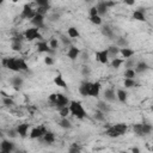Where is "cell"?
<instances>
[{
	"instance_id": "1",
	"label": "cell",
	"mask_w": 153,
	"mask_h": 153,
	"mask_svg": "<svg viewBox=\"0 0 153 153\" xmlns=\"http://www.w3.org/2000/svg\"><path fill=\"white\" fill-rule=\"evenodd\" d=\"M69 109H71V114L76 117L78 120H82L86 116V111L82 106V104L79 100H71L69 103Z\"/></svg>"
},
{
	"instance_id": "2",
	"label": "cell",
	"mask_w": 153,
	"mask_h": 153,
	"mask_svg": "<svg viewBox=\"0 0 153 153\" xmlns=\"http://www.w3.org/2000/svg\"><path fill=\"white\" fill-rule=\"evenodd\" d=\"M1 63L5 68L13 71V72H20L19 67H18V62H17V57H4L1 60Z\"/></svg>"
},
{
	"instance_id": "3",
	"label": "cell",
	"mask_w": 153,
	"mask_h": 153,
	"mask_svg": "<svg viewBox=\"0 0 153 153\" xmlns=\"http://www.w3.org/2000/svg\"><path fill=\"white\" fill-rule=\"evenodd\" d=\"M24 36H25V39L27 42H32L37 38H42V35L39 33V29L38 27H29L24 31Z\"/></svg>"
},
{
	"instance_id": "4",
	"label": "cell",
	"mask_w": 153,
	"mask_h": 153,
	"mask_svg": "<svg viewBox=\"0 0 153 153\" xmlns=\"http://www.w3.org/2000/svg\"><path fill=\"white\" fill-rule=\"evenodd\" d=\"M16 151V145L13 141L7 140V139H2L0 142V152L1 153H12Z\"/></svg>"
},
{
	"instance_id": "5",
	"label": "cell",
	"mask_w": 153,
	"mask_h": 153,
	"mask_svg": "<svg viewBox=\"0 0 153 153\" xmlns=\"http://www.w3.org/2000/svg\"><path fill=\"white\" fill-rule=\"evenodd\" d=\"M35 16H36V11L32 10V7H31L30 4H25L23 6L22 13H20V18L22 19H32Z\"/></svg>"
},
{
	"instance_id": "6",
	"label": "cell",
	"mask_w": 153,
	"mask_h": 153,
	"mask_svg": "<svg viewBox=\"0 0 153 153\" xmlns=\"http://www.w3.org/2000/svg\"><path fill=\"white\" fill-rule=\"evenodd\" d=\"M37 51L38 53H45V54H49V55H54L55 54V50L50 48L49 43L45 42V41H41L37 43Z\"/></svg>"
},
{
	"instance_id": "7",
	"label": "cell",
	"mask_w": 153,
	"mask_h": 153,
	"mask_svg": "<svg viewBox=\"0 0 153 153\" xmlns=\"http://www.w3.org/2000/svg\"><path fill=\"white\" fill-rule=\"evenodd\" d=\"M45 133H47L45 127H44V126H39V127L32 128L31 131H30V134H29V136H30V139H37V140H38V139L42 137Z\"/></svg>"
},
{
	"instance_id": "8",
	"label": "cell",
	"mask_w": 153,
	"mask_h": 153,
	"mask_svg": "<svg viewBox=\"0 0 153 153\" xmlns=\"http://www.w3.org/2000/svg\"><path fill=\"white\" fill-rule=\"evenodd\" d=\"M103 96H104V99H105L106 102H109V103H114V102L117 100V94H116L115 90L111 88V87L105 88L104 92H103Z\"/></svg>"
},
{
	"instance_id": "9",
	"label": "cell",
	"mask_w": 153,
	"mask_h": 153,
	"mask_svg": "<svg viewBox=\"0 0 153 153\" xmlns=\"http://www.w3.org/2000/svg\"><path fill=\"white\" fill-rule=\"evenodd\" d=\"M69 103H71V100L68 99V97H66V96L62 94V93H57V99H56L54 106H56V108L60 110L61 108H63V106H66V105H69Z\"/></svg>"
},
{
	"instance_id": "10",
	"label": "cell",
	"mask_w": 153,
	"mask_h": 153,
	"mask_svg": "<svg viewBox=\"0 0 153 153\" xmlns=\"http://www.w3.org/2000/svg\"><path fill=\"white\" fill-rule=\"evenodd\" d=\"M96 59H97L98 62H100V63H103V65H108V63H109L108 49H103V50L96 51Z\"/></svg>"
},
{
	"instance_id": "11",
	"label": "cell",
	"mask_w": 153,
	"mask_h": 153,
	"mask_svg": "<svg viewBox=\"0 0 153 153\" xmlns=\"http://www.w3.org/2000/svg\"><path fill=\"white\" fill-rule=\"evenodd\" d=\"M80 49L76 48L75 45H71L68 47V50H67V57L71 60V61H75L79 56H80Z\"/></svg>"
},
{
	"instance_id": "12",
	"label": "cell",
	"mask_w": 153,
	"mask_h": 153,
	"mask_svg": "<svg viewBox=\"0 0 153 153\" xmlns=\"http://www.w3.org/2000/svg\"><path fill=\"white\" fill-rule=\"evenodd\" d=\"M91 85L92 82L91 81H82L79 86V93L82 96V97H90V88H91Z\"/></svg>"
},
{
	"instance_id": "13",
	"label": "cell",
	"mask_w": 153,
	"mask_h": 153,
	"mask_svg": "<svg viewBox=\"0 0 153 153\" xmlns=\"http://www.w3.org/2000/svg\"><path fill=\"white\" fill-rule=\"evenodd\" d=\"M30 23H31V24H32L35 27L42 29V27L44 26V16L36 13V16H35L32 19H30Z\"/></svg>"
},
{
	"instance_id": "14",
	"label": "cell",
	"mask_w": 153,
	"mask_h": 153,
	"mask_svg": "<svg viewBox=\"0 0 153 153\" xmlns=\"http://www.w3.org/2000/svg\"><path fill=\"white\" fill-rule=\"evenodd\" d=\"M10 84L13 86V88L20 90L22 86H23V84H24V79H23V76H20V75H14V76L10 78Z\"/></svg>"
},
{
	"instance_id": "15",
	"label": "cell",
	"mask_w": 153,
	"mask_h": 153,
	"mask_svg": "<svg viewBox=\"0 0 153 153\" xmlns=\"http://www.w3.org/2000/svg\"><path fill=\"white\" fill-rule=\"evenodd\" d=\"M29 128H30V124L29 123H20V124H18L17 127H16V129H17V131H18V135L20 136V137H23V139H25L26 136H27V131H29Z\"/></svg>"
},
{
	"instance_id": "16",
	"label": "cell",
	"mask_w": 153,
	"mask_h": 153,
	"mask_svg": "<svg viewBox=\"0 0 153 153\" xmlns=\"http://www.w3.org/2000/svg\"><path fill=\"white\" fill-rule=\"evenodd\" d=\"M100 32H102L103 36H105V37H108V38H110V39H115V38H116V37H115V31H114V29H112L110 25H104V26H102Z\"/></svg>"
},
{
	"instance_id": "17",
	"label": "cell",
	"mask_w": 153,
	"mask_h": 153,
	"mask_svg": "<svg viewBox=\"0 0 153 153\" xmlns=\"http://www.w3.org/2000/svg\"><path fill=\"white\" fill-rule=\"evenodd\" d=\"M100 87H102V84L99 81H94L92 82L91 85V88H90V97H99V93H100Z\"/></svg>"
},
{
	"instance_id": "18",
	"label": "cell",
	"mask_w": 153,
	"mask_h": 153,
	"mask_svg": "<svg viewBox=\"0 0 153 153\" xmlns=\"http://www.w3.org/2000/svg\"><path fill=\"white\" fill-rule=\"evenodd\" d=\"M38 140L44 142V143H47V145H51L55 141V134L53 131H50V130H47V133L42 137H39Z\"/></svg>"
},
{
	"instance_id": "19",
	"label": "cell",
	"mask_w": 153,
	"mask_h": 153,
	"mask_svg": "<svg viewBox=\"0 0 153 153\" xmlns=\"http://www.w3.org/2000/svg\"><path fill=\"white\" fill-rule=\"evenodd\" d=\"M131 18L134 20H137V22H146V16H145V10L143 8H137L131 14Z\"/></svg>"
},
{
	"instance_id": "20",
	"label": "cell",
	"mask_w": 153,
	"mask_h": 153,
	"mask_svg": "<svg viewBox=\"0 0 153 153\" xmlns=\"http://www.w3.org/2000/svg\"><path fill=\"white\" fill-rule=\"evenodd\" d=\"M54 84H55L56 86L61 87V88H65V90L68 88V85H67V82L65 81V79H63V76H62L61 73H57V74L54 76Z\"/></svg>"
},
{
	"instance_id": "21",
	"label": "cell",
	"mask_w": 153,
	"mask_h": 153,
	"mask_svg": "<svg viewBox=\"0 0 153 153\" xmlns=\"http://www.w3.org/2000/svg\"><path fill=\"white\" fill-rule=\"evenodd\" d=\"M134 69H135L136 73H145L146 71L149 69V66L145 61H137L136 65H135V67H134Z\"/></svg>"
},
{
	"instance_id": "22",
	"label": "cell",
	"mask_w": 153,
	"mask_h": 153,
	"mask_svg": "<svg viewBox=\"0 0 153 153\" xmlns=\"http://www.w3.org/2000/svg\"><path fill=\"white\" fill-rule=\"evenodd\" d=\"M108 49V55H109V59H115V57H117V55L120 54V47H117L116 44H112V45H110V47H108L106 48Z\"/></svg>"
},
{
	"instance_id": "23",
	"label": "cell",
	"mask_w": 153,
	"mask_h": 153,
	"mask_svg": "<svg viewBox=\"0 0 153 153\" xmlns=\"http://www.w3.org/2000/svg\"><path fill=\"white\" fill-rule=\"evenodd\" d=\"M96 105H97V109L102 110V111L105 112V114H108V112L111 111V106L109 105V102H106L105 99H104V100H98Z\"/></svg>"
},
{
	"instance_id": "24",
	"label": "cell",
	"mask_w": 153,
	"mask_h": 153,
	"mask_svg": "<svg viewBox=\"0 0 153 153\" xmlns=\"http://www.w3.org/2000/svg\"><path fill=\"white\" fill-rule=\"evenodd\" d=\"M111 127L120 134V136L124 135L128 130V124H126V123H116V124H112Z\"/></svg>"
},
{
	"instance_id": "25",
	"label": "cell",
	"mask_w": 153,
	"mask_h": 153,
	"mask_svg": "<svg viewBox=\"0 0 153 153\" xmlns=\"http://www.w3.org/2000/svg\"><path fill=\"white\" fill-rule=\"evenodd\" d=\"M96 6H97V10H98V14H99V16H105V14L108 13V11H109V7L106 6L105 0L99 1Z\"/></svg>"
},
{
	"instance_id": "26",
	"label": "cell",
	"mask_w": 153,
	"mask_h": 153,
	"mask_svg": "<svg viewBox=\"0 0 153 153\" xmlns=\"http://www.w3.org/2000/svg\"><path fill=\"white\" fill-rule=\"evenodd\" d=\"M116 94H117V100L121 102V103H126L127 99H128V93L127 91H124L123 88H118L116 91Z\"/></svg>"
},
{
	"instance_id": "27",
	"label": "cell",
	"mask_w": 153,
	"mask_h": 153,
	"mask_svg": "<svg viewBox=\"0 0 153 153\" xmlns=\"http://www.w3.org/2000/svg\"><path fill=\"white\" fill-rule=\"evenodd\" d=\"M120 54H121L124 59H128V57L134 56L135 51H134L133 49H130L129 47H126V48H121V49H120Z\"/></svg>"
},
{
	"instance_id": "28",
	"label": "cell",
	"mask_w": 153,
	"mask_h": 153,
	"mask_svg": "<svg viewBox=\"0 0 153 153\" xmlns=\"http://www.w3.org/2000/svg\"><path fill=\"white\" fill-rule=\"evenodd\" d=\"M115 44H116L117 47H120V48H126V47L129 45V41H128L126 37L120 36V37H116V42H115Z\"/></svg>"
},
{
	"instance_id": "29",
	"label": "cell",
	"mask_w": 153,
	"mask_h": 153,
	"mask_svg": "<svg viewBox=\"0 0 153 153\" xmlns=\"http://www.w3.org/2000/svg\"><path fill=\"white\" fill-rule=\"evenodd\" d=\"M124 63V59H120V57H115V59H112L111 60V62H110V66H111V68H115V69H118Z\"/></svg>"
},
{
	"instance_id": "30",
	"label": "cell",
	"mask_w": 153,
	"mask_h": 153,
	"mask_svg": "<svg viewBox=\"0 0 153 153\" xmlns=\"http://www.w3.org/2000/svg\"><path fill=\"white\" fill-rule=\"evenodd\" d=\"M67 35H68L71 38H78V37H80V32H79L78 29L74 27V26H69V27L67 29Z\"/></svg>"
},
{
	"instance_id": "31",
	"label": "cell",
	"mask_w": 153,
	"mask_h": 153,
	"mask_svg": "<svg viewBox=\"0 0 153 153\" xmlns=\"http://www.w3.org/2000/svg\"><path fill=\"white\" fill-rule=\"evenodd\" d=\"M59 39H60V42L62 43L63 47H71L72 45V41H71V37L68 35H60Z\"/></svg>"
},
{
	"instance_id": "32",
	"label": "cell",
	"mask_w": 153,
	"mask_h": 153,
	"mask_svg": "<svg viewBox=\"0 0 153 153\" xmlns=\"http://www.w3.org/2000/svg\"><path fill=\"white\" fill-rule=\"evenodd\" d=\"M59 126L61 128H63V129H71L72 123H71V121L67 117H61V120L59 121Z\"/></svg>"
},
{
	"instance_id": "33",
	"label": "cell",
	"mask_w": 153,
	"mask_h": 153,
	"mask_svg": "<svg viewBox=\"0 0 153 153\" xmlns=\"http://www.w3.org/2000/svg\"><path fill=\"white\" fill-rule=\"evenodd\" d=\"M93 117H94V120L98 121V122H105V112H103V111L99 110V109H97V110L94 111Z\"/></svg>"
},
{
	"instance_id": "34",
	"label": "cell",
	"mask_w": 153,
	"mask_h": 153,
	"mask_svg": "<svg viewBox=\"0 0 153 153\" xmlns=\"http://www.w3.org/2000/svg\"><path fill=\"white\" fill-rule=\"evenodd\" d=\"M17 62H18V67H19L20 72H22V71H23V72H26V71L29 69V66H27V63H26V61H25L24 59L17 57Z\"/></svg>"
},
{
	"instance_id": "35",
	"label": "cell",
	"mask_w": 153,
	"mask_h": 153,
	"mask_svg": "<svg viewBox=\"0 0 153 153\" xmlns=\"http://www.w3.org/2000/svg\"><path fill=\"white\" fill-rule=\"evenodd\" d=\"M136 74H137V73L135 72L134 68H126V71H124V73H123L124 78H129V79H135Z\"/></svg>"
},
{
	"instance_id": "36",
	"label": "cell",
	"mask_w": 153,
	"mask_h": 153,
	"mask_svg": "<svg viewBox=\"0 0 153 153\" xmlns=\"http://www.w3.org/2000/svg\"><path fill=\"white\" fill-rule=\"evenodd\" d=\"M136 60L131 56V57H128V59H126L124 60V67L126 68H134L135 67V65H136Z\"/></svg>"
},
{
	"instance_id": "37",
	"label": "cell",
	"mask_w": 153,
	"mask_h": 153,
	"mask_svg": "<svg viewBox=\"0 0 153 153\" xmlns=\"http://www.w3.org/2000/svg\"><path fill=\"white\" fill-rule=\"evenodd\" d=\"M133 131H134V134H136L137 136H143L142 123H135V124L133 126Z\"/></svg>"
},
{
	"instance_id": "38",
	"label": "cell",
	"mask_w": 153,
	"mask_h": 153,
	"mask_svg": "<svg viewBox=\"0 0 153 153\" xmlns=\"http://www.w3.org/2000/svg\"><path fill=\"white\" fill-rule=\"evenodd\" d=\"M80 73H81V75L85 76V78L90 76V75H91V67H90L88 65H82V66H81V69H80Z\"/></svg>"
},
{
	"instance_id": "39",
	"label": "cell",
	"mask_w": 153,
	"mask_h": 153,
	"mask_svg": "<svg viewBox=\"0 0 153 153\" xmlns=\"http://www.w3.org/2000/svg\"><path fill=\"white\" fill-rule=\"evenodd\" d=\"M123 85L126 88H131V87H135L136 86V82L134 79H129V78H124V81H123Z\"/></svg>"
},
{
	"instance_id": "40",
	"label": "cell",
	"mask_w": 153,
	"mask_h": 153,
	"mask_svg": "<svg viewBox=\"0 0 153 153\" xmlns=\"http://www.w3.org/2000/svg\"><path fill=\"white\" fill-rule=\"evenodd\" d=\"M153 130V126L149 123H142V131H143V136L151 134Z\"/></svg>"
},
{
	"instance_id": "41",
	"label": "cell",
	"mask_w": 153,
	"mask_h": 153,
	"mask_svg": "<svg viewBox=\"0 0 153 153\" xmlns=\"http://www.w3.org/2000/svg\"><path fill=\"white\" fill-rule=\"evenodd\" d=\"M49 10H50V5H48V6H38L37 10H36V13L42 14V16H45Z\"/></svg>"
},
{
	"instance_id": "42",
	"label": "cell",
	"mask_w": 153,
	"mask_h": 153,
	"mask_svg": "<svg viewBox=\"0 0 153 153\" xmlns=\"http://www.w3.org/2000/svg\"><path fill=\"white\" fill-rule=\"evenodd\" d=\"M90 22H91L92 24H94V25H102L103 19H102V16L97 14V16H92V17H90Z\"/></svg>"
},
{
	"instance_id": "43",
	"label": "cell",
	"mask_w": 153,
	"mask_h": 153,
	"mask_svg": "<svg viewBox=\"0 0 153 153\" xmlns=\"http://www.w3.org/2000/svg\"><path fill=\"white\" fill-rule=\"evenodd\" d=\"M2 104L5 105V106H13L14 105V100L10 97V96H6V97H2Z\"/></svg>"
},
{
	"instance_id": "44",
	"label": "cell",
	"mask_w": 153,
	"mask_h": 153,
	"mask_svg": "<svg viewBox=\"0 0 153 153\" xmlns=\"http://www.w3.org/2000/svg\"><path fill=\"white\" fill-rule=\"evenodd\" d=\"M59 114H60V116H61V117H67V116L71 114V109H69V105H66V106L61 108V109L59 110Z\"/></svg>"
},
{
	"instance_id": "45",
	"label": "cell",
	"mask_w": 153,
	"mask_h": 153,
	"mask_svg": "<svg viewBox=\"0 0 153 153\" xmlns=\"http://www.w3.org/2000/svg\"><path fill=\"white\" fill-rule=\"evenodd\" d=\"M60 13H57V12H54V13H50L49 16H48V20L49 22H51V23H56V22H59L60 20Z\"/></svg>"
},
{
	"instance_id": "46",
	"label": "cell",
	"mask_w": 153,
	"mask_h": 153,
	"mask_svg": "<svg viewBox=\"0 0 153 153\" xmlns=\"http://www.w3.org/2000/svg\"><path fill=\"white\" fill-rule=\"evenodd\" d=\"M23 48V42H12L11 43V49L13 51H22Z\"/></svg>"
},
{
	"instance_id": "47",
	"label": "cell",
	"mask_w": 153,
	"mask_h": 153,
	"mask_svg": "<svg viewBox=\"0 0 153 153\" xmlns=\"http://www.w3.org/2000/svg\"><path fill=\"white\" fill-rule=\"evenodd\" d=\"M49 45H50V48L51 49H54V50H56L57 48H59V41H57V38H55V37H51L50 39H49Z\"/></svg>"
},
{
	"instance_id": "48",
	"label": "cell",
	"mask_w": 153,
	"mask_h": 153,
	"mask_svg": "<svg viewBox=\"0 0 153 153\" xmlns=\"http://www.w3.org/2000/svg\"><path fill=\"white\" fill-rule=\"evenodd\" d=\"M80 151H81V147H80L78 143H72L71 147L68 148V152H69V153H78V152H80Z\"/></svg>"
},
{
	"instance_id": "49",
	"label": "cell",
	"mask_w": 153,
	"mask_h": 153,
	"mask_svg": "<svg viewBox=\"0 0 153 153\" xmlns=\"http://www.w3.org/2000/svg\"><path fill=\"white\" fill-rule=\"evenodd\" d=\"M17 135H18V131H17L16 128H11V129L7 130V136H8V137L14 139V137H17Z\"/></svg>"
},
{
	"instance_id": "50",
	"label": "cell",
	"mask_w": 153,
	"mask_h": 153,
	"mask_svg": "<svg viewBox=\"0 0 153 153\" xmlns=\"http://www.w3.org/2000/svg\"><path fill=\"white\" fill-rule=\"evenodd\" d=\"M44 63L45 65H48V66H53L54 65V57H53V55H47L45 57H44Z\"/></svg>"
},
{
	"instance_id": "51",
	"label": "cell",
	"mask_w": 153,
	"mask_h": 153,
	"mask_svg": "<svg viewBox=\"0 0 153 153\" xmlns=\"http://www.w3.org/2000/svg\"><path fill=\"white\" fill-rule=\"evenodd\" d=\"M56 99H57V93H51V94H49V97H48L49 103H50V104H53V105L55 104Z\"/></svg>"
},
{
	"instance_id": "52",
	"label": "cell",
	"mask_w": 153,
	"mask_h": 153,
	"mask_svg": "<svg viewBox=\"0 0 153 153\" xmlns=\"http://www.w3.org/2000/svg\"><path fill=\"white\" fill-rule=\"evenodd\" d=\"M37 6H48L49 5V0H35Z\"/></svg>"
},
{
	"instance_id": "53",
	"label": "cell",
	"mask_w": 153,
	"mask_h": 153,
	"mask_svg": "<svg viewBox=\"0 0 153 153\" xmlns=\"http://www.w3.org/2000/svg\"><path fill=\"white\" fill-rule=\"evenodd\" d=\"M88 13H90V17H92V16H97V14H98V10H97V6H92V7L90 8Z\"/></svg>"
},
{
	"instance_id": "54",
	"label": "cell",
	"mask_w": 153,
	"mask_h": 153,
	"mask_svg": "<svg viewBox=\"0 0 153 153\" xmlns=\"http://www.w3.org/2000/svg\"><path fill=\"white\" fill-rule=\"evenodd\" d=\"M105 4H106V6L109 8H111V7H114L116 5V1L115 0H105Z\"/></svg>"
},
{
	"instance_id": "55",
	"label": "cell",
	"mask_w": 153,
	"mask_h": 153,
	"mask_svg": "<svg viewBox=\"0 0 153 153\" xmlns=\"http://www.w3.org/2000/svg\"><path fill=\"white\" fill-rule=\"evenodd\" d=\"M80 57H81V60L85 62V61L88 60V54H87L86 51H81V53H80Z\"/></svg>"
},
{
	"instance_id": "56",
	"label": "cell",
	"mask_w": 153,
	"mask_h": 153,
	"mask_svg": "<svg viewBox=\"0 0 153 153\" xmlns=\"http://www.w3.org/2000/svg\"><path fill=\"white\" fill-rule=\"evenodd\" d=\"M123 2H124L126 5H128V6H133V5H135V0H123Z\"/></svg>"
},
{
	"instance_id": "57",
	"label": "cell",
	"mask_w": 153,
	"mask_h": 153,
	"mask_svg": "<svg viewBox=\"0 0 153 153\" xmlns=\"http://www.w3.org/2000/svg\"><path fill=\"white\" fill-rule=\"evenodd\" d=\"M130 151H131L133 153H140V148H137V147H133Z\"/></svg>"
},
{
	"instance_id": "58",
	"label": "cell",
	"mask_w": 153,
	"mask_h": 153,
	"mask_svg": "<svg viewBox=\"0 0 153 153\" xmlns=\"http://www.w3.org/2000/svg\"><path fill=\"white\" fill-rule=\"evenodd\" d=\"M84 1H85L86 4H91V2H93L94 0H84Z\"/></svg>"
},
{
	"instance_id": "59",
	"label": "cell",
	"mask_w": 153,
	"mask_h": 153,
	"mask_svg": "<svg viewBox=\"0 0 153 153\" xmlns=\"http://www.w3.org/2000/svg\"><path fill=\"white\" fill-rule=\"evenodd\" d=\"M11 1H12V2H13V4H16V2H18V1H19V0H11Z\"/></svg>"
},
{
	"instance_id": "60",
	"label": "cell",
	"mask_w": 153,
	"mask_h": 153,
	"mask_svg": "<svg viewBox=\"0 0 153 153\" xmlns=\"http://www.w3.org/2000/svg\"><path fill=\"white\" fill-rule=\"evenodd\" d=\"M4 4V0H0V5H2Z\"/></svg>"
},
{
	"instance_id": "61",
	"label": "cell",
	"mask_w": 153,
	"mask_h": 153,
	"mask_svg": "<svg viewBox=\"0 0 153 153\" xmlns=\"http://www.w3.org/2000/svg\"><path fill=\"white\" fill-rule=\"evenodd\" d=\"M151 111H152V112H153V105H152V106H151Z\"/></svg>"
},
{
	"instance_id": "62",
	"label": "cell",
	"mask_w": 153,
	"mask_h": 153,
	"mask_svg": "<svg viewBox=\"0 0 153 153\" xmlns=\"http://www.w3.org/2000/svg\"><path fill=\"white\" fill-rule=\"evenodd\" d=\"M152 151H153V146H152Z\"/></svg>"
}]
</instances>
